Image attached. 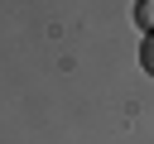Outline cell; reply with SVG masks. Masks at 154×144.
<instances>
[{
	"mask_svg": "<svg viewBox=\"0 0 154 144\" xmlns=\"http://www.w3.org/2000/svg\"><path fill=\"white\" fill-rule=\"evenodd\" d=\"M135 19H140L144 34H154V0H140V5H135Z\"/></svg>",
	"mask_w": 154,
	"mask_h": 144,
	"instance_id": "cell-1",
	"label": "cell"
},
{
	"mask_svg": "<svg viewBox=\"0 0 154 144\" xmlns=\"http://www.w3.org/2000/svg\"><path fill=\"white\" fill-rule=\"evenodd\" d=\"M140 67L154 77V34H144V48H140Z\"/></svg>",
	"mask_w": 154,
	"mask_h": 144,
	"instance_id": "cell-2",
	"label": "cell"
}]
</instances>
